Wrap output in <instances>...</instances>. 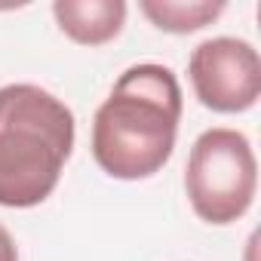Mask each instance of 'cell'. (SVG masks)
Instances as JSON below:
<instances>
[{
  "label": "cell",
  "mask_w": 261,
  "mask_h": 261,
  "mask_svg": "<svg viewBox=\"0 0 261 261\" xmlns=\"http://www.w3.org/2000/svg\"><path fill=\"white\" fill-rule=\"evenodd\" d=\"M181 120V86L166 65L126 68L92 120V157L120 181L157 175L172 151Z\"/></svg>",
  "instance_id": "cell-1"
},
{
  "label": "cell",
  "mask_w": 261,
  "mask_h": 261,
  "mask_svg": "<svg viewBox=\"0 0 261 261\" xmlns=\"http://www.w3.org/2000/svg\"><path fill=\"white\" fill-rule=\"evenodd\" d=\"M74 114L34 83L0 86V206H40L74 151Z\"/></svg>",
  "instance_id": "cell-2"
},
{
  "label": "cell",
  "mask_w": 261,
  "mask_h": 261,
  "mask_svg": "<svg viewBox=\"0 0 261 261\" xmlns=\"http://www.w3.org/2000/svg\"><path fill=\"white\" fill-rule=\"evenodd\" d=\"M258 188V163L252 154V142L237 129H206L194 142L185 191L194 212L209 224H230L243 218L255 200Z\"/></svg>",
  "instance_id": "cell-3"
},
{
  "label": "cell",
  "mask_w": 261,
  "mask_h": 261,
  "mask_svg": "<svg viewBox=\"0 0 261 261\" xmlns=\"http://www.w3.org/2000/svg\"><path fill=\"white\" fill-rule=\"evenodd\" d=\"M194 95L218 114L249 111L261 95V62L252 43L237 37L203 40L188 62Z\"/></svg>",
  "instance_id": "cell-4"
},
{
  "label": "cell",
  "mask_w": 261,
  "mask_h": 261,
  "mask_svg": "<svg viewBox=\"0 0 261 261\" xmlns=\"http://www.w3.org/2000/svg\"><path fill=\"white\" fill-rule=\"evenodd\" d=\"M53 16L74 43L101 46L120 34L126 22V4L123 0H56Z\"/></svg>",
  "instance_id": "cell-5"
},
{
  "label": "cell",
  "mask_w": 261,
  "mask_h": 261,
  "mask_svg": "<svg viewBox=\"0 0 261 261\" xmlns=\"http://www.w3.org/2000/svg\"><path fill=\"white\" fill-rule=\"evenodd\" d=\"M142 13L169 34H191L206 25H212L221 13L224 4L221 0H142Z\"/></svg>",
  "instance_id": "cell-6"
},
{
  "label": "cell",
  "mask_w": 261,
  "mask_h": 261,
  "mask_svg": "<svg viewBox=\"0 0 261 261\" xmlns=\"http://www.w3.org/2000/svg\"><path fill=\"white\" fill-rule=\"evenodd\" d=\"M0 261H19V249L4 224H0Z\"/></svg>",
  "instance_id": "cell-7"
}]
</instances>
